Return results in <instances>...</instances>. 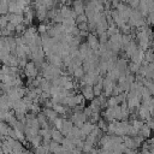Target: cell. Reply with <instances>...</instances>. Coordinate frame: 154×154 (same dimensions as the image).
Segmentation results:
<instances>
[{
	"instance_id": "6da1fadb",
	"label": "cell",
	"mask_w": 154,
	"mask_h": 154,
	"mask_svg": "<svg viewBox=\"0 0 154 154\" xmlns=\"http://www.w3.org/2000/svg\"><path fill=\"white\" fill-rule=\"evenodd\" d=\"M130 129H131V123H130V120H120V122H118L116 135H117V136H120V137L129 136Z\"/></svg>"
},
{
	"instance_id": "7a4b0ae2",
	"label": "cell",
	"mask_w": 154,
	"mask_h": 154,
	"mask_svg": "<svg viewBox=\"0 0 154 154\" xmlns=\"http://www.w3.org/2000/svg\"><path fill=\"white\" fill-rule=\"evenodd\" d=\"M70 120L75 124V126H78V128H82V125L88 122V118L85 117L84 112L83 111H78V112H73L71 116H70Z\"/></svg>"
},
{
	"instance_id": "3957f363",
	"label": "cell",
	"mask_w": 154,
	"mask_h": 154,
	"mask_svg": "<svg viewBox=\"0 0 154 154\" xmlns=\"http://www.w3.org/2000/svg\"><path fill=\"white\" fill-rule=\"evenodd\" d=\"M38 71H40V69L35 65L34 61H29V63L26 64V66L24 67V70H23L24 75H25L28 78H31V79H35V78L38 76Z\"/></svg>"
},
{
	"instance_id": "277c9868",
	"label": "cell",
	"mask_w": 154,
	"mask_h": 154,
	"mask_svg": "<svg viewBox=\"0 0 154 154\" xmlns=\"http://www.w3.org/2000/svg\"><path fill=\"white\" fill-rule=\"evenodd\" d=\"M81 94L84 96L85 100L88 101H91L95 99V93H94V87L93 85H89V84H85L83 87H81Z\"/></svg>"
},
{
	"instance_id": "5b68a950",
	"label": "cell",
	"mask_w": 154,
	"mask_h": 154,
	"mask_svg": "<svg viewBox=\"0 0 154 154\" xmlns=\"http://www.w3.org/2000/svg\"><path fill=\"white\" fill-rule=\"evenodd\" d=\"M12 109H13V112H14L16 114H26V112L29 111V109H28V106H26V103L24 102L23 99H22V100H18V101H16V102H13Z\"/></svg>"
},
{
	"instance_id": "8992f818",
	"label": "cell",
	"mask_w": 154,
	"mask_h": 154,
	"mask_svg": "<svg viewBox=\"0 0 154 154\" xmlns=\"http://www.w3.org/2000/svg\"><path fill=\"white\" fill-rule=\"evenodd\" d=\"M96 126H97V125H95V124L90 123L89 120H88V122H85V123L82 125V128H81V132H82V135H83V140H85V138H87V136H89Z\"/></svg>"
},
{
	"instance_id": "52a82bcc",
	"label": "cell",
	"mask_w": 154,
	"mask_h": 154,
	"mask_svg": "<svg viewBox=\"0 0 154 154\" xmlns=\"http://www.w3.org/2000/svg\"><path fill=\"white\" fill-rule=\"evenodd\" d=\"M8 18V22L12 23L13 25H19L22 23H24V14H17V13H7L6 14Z\"/></svg>"
},
{
	"instance_id": "ba28073f",
	"label": "cell",
	"mask_w": 154,
	"mask_h": 154,
	"mask_svg": "<svg viewBox=\"0 0 154 154\" xmlns=\"http://www.w3.org/2000/svg\"><path fill=\"white\" fill-rule=\"evenodd\" d=\"M137 116H138V118H140L141 120H143V122H147L148 119L152 118V113H150V111H149L148 108L143 107V106H141V107L138 108V111H137Z\"/></svg>"
},
{
	"instance_id": "9c48e42d",
	"label": "cell",
	"mask_w": 154,
	"mask_h": 154,
	"mask_svg": "<svg viewBox=\"0 0 154 154\" xmlns=\"http://www.w3.org/2000/svg\"><path fill=\"white\" fill-rule=\"evenodd\" d=\"M73 126H75V124H73L70 119H69V120L65 119V120H64V124H63V126H61V129H60L59 131H60L64 136H67V135L71 132V130L73 129Z\"/></svg>"
},
{
	"instance_id": "30bf717a",
	"label": "cell",
	"mask_w": 154,
	"mask_h": 154,
	"mask_svg": "<svg viewBox=\"0 0 154 154\" xmlns=\"http://www.w3.org/2000/svg\"><path fill=\"white\" fill-rule=\"evenodd\" d=\"M42 112H43V114L47 117V119H48V122H51V123H53L59 116H58V113L53 109V108H43L42 109Z\"/></svg>"
},
{
	"instance_id": "8fae6325",
	"label": "cell",
	"mask_w": 154,
	"mask_h": 154,
	"mask_svg": "<svg viewBox=\"0 0 154 154\" xmlns=\"http://www.w3.org/2000/svg\"><path fill=\"white\" fill-rule=\"evenodd\" d=\"M72 76L75 77V79H77V82H79L81 79H83V77L85 76V71H84L83 66H79V67H77V69L73 71Z\"/></svg>"
},
{
	"instance_id": "7c38bea8",
	"label": "cell",
	"mask_w": 154,
	"mask_h": 154,
	"mask_svg": "<svg viewBox=\"0 0 154 154\" xmlns=\"http://www.w3.org/2000/svg\"><path fill=\"white\" fill-rule=\"evenodd\" d=\"M64 135L59 131V130H57V129H54L53 130V134H52V141H54V142H58V143H63V141H64Z\"/></svg>"
},
{
	"instance_id": "4fadbf2b",
	"label": "cell",
	"mask_w": 154,
	"mask_h": 154,
	"mask_svg": "<svg viewBox=\"0 0 154 154\" xmlns=\"http://www.w3.org/2000/svg\"><path fill=\"white\" fill-rule=\"evenodd\" d=\"M150 134H152V130L148 128V125H147V124H144V125H143V128H142V129L140 130V132H138V135H140V136H142V137H143V138H146V140H148V138H150V137H152V135H150Z\"/></svg>"
},
{
	"instance_id": "5bb4252c",
	"label": "cell",
	"mask_w": 154,
	"mask_h": 154,
	"mask_svg": "<svg viewBox=\"0 0 154 154\" xmlns=\"http://www.w3.org/2000/svg\"><path fill=\"white\" fill-rule=\"evenodd\" d=\"M90 108L93 109V112H100V109L102 108V105H101L99 97H96V99L90 101Z\"/></svg>"
},
{
	"instance_id": "9a60e30c",
	"label": "cell",
	"mask_w": 154,
	"mask_h": 154,
	"mask_svg": "<svg viewBox=\"0 0 154 154\" xmlns=\"http://www.w3.org/2000/svg\"><path fill=\"white\" fill-rule=\"evenodd\" d=\"M107 35L109 36V37H112V36H114L116 34H118V32H120V30H119V28L118 26H108V29H107Z\"/></svg>"
},
{
	"instance_id": "2e32d148",
	"label": "cell",
	"mask_w": 154,
	"mask_h": 154,
	"mask_svg": "<svg viewBox=\"0 0 154 154\" xmlns=\"http://www.w3.org/2000/svg\"><path fill=\"white\" fill-rule=\"evenodd\" d=\"M101 119V117H100V112H93V114L90 116V118L88 119L90 123H93V124H95V123H99V120Z\"/></svg>"
},
{
	"instance_id": "e0dca14e",
	"label": "cell",
	"mask_w": 154,
	"mask_h": 154,
	"mask_svg": "<svg viewBox=\"0 0 154 154\" xmlns=\"http://www.w3.org/2000/svg\"><path fill=\"white\" fill-rule=\"evenodd\" d=\"M64 120H65V118H61V117H58L54 122H53V125H54V128L57 129V130H60L61 129V126H63V124H64Z\"/></svg>"
},
{
	"instance_id": "ac0fdd59",
	"label": "cell",
	"mask_w": 154,
	"mask_h": 154,
	"mask_svg": "<svg viewBox=\"0 0 154 154\" xmlns=\"http://www.w3.org/2000/svg\"><path fill=\"white\" fill-rule=\"evenodd\" d=\"M140 67H141V65L140 64H136V63H131L130 65H129V70H130V72L131 73H138V71H140Z\"/></svg>"
},
{
	"instance_id": "d6986e66",
	"label": "cell",
	"mask_w": 154,
	"mask_h": 154,
	"mask_svg": "<svg viewBox=\"0 0 154 154\" xmlns=\"http://www.w3.org/2000/svg\"><path fill=\"white\" fill-rule=\"evenodd\" d=\"M88 17H87V14L85 13H83V14H79L78 17H77V19H76V23L77 24H79V23H88Z\"/></svg>"
},
{
	"instance_id": "ffe728a7",
	"label": "cell",
	"mask_w": 154,
	"mask_h": 154,
	"mask_svg": "<svg viewBox=\"0 0 154 154\" xmlns=\"http://www.w3.org/2000/svg\"><path fill=\"white\" fill-rule=\"evenodd\" d=\"M79 31H88L89 30V26H88V23H79L77 24Z\"/></svg>"
},
{
	"instance_id": "44dd1931",
	"label": "cell",
	"mask_w": 154,
	"mask_h": 154,
	"mask_svg": "<svg viewBox=\"0 0 154 154\" xmlns=\"http://www.w3.org/2000/svg\"><path fill=\"white\" fill-rule=\"evenodd\" d=\"M146 124L148 125V128H149V129H150L152 131L154 130V118H153V117H152L150 119H148V120L146 122Z\"/></svg>"
},
{
	"instance_id": "7402d4cb",
	"label": "cell",
	"mask_w": 154,
	"mask_h": 154,
	"mask_svg": "<svg viewBox=\"0 0 154 154\" xmlns=\"http://www.w3.org/2000/svg\"><path fill=\"white\" fill-rule=\"evenodd\" d=\"M147 23L149 25H154V13H149L147 17Z\"/></svg>"
},
{
	"instance_id": "603a6c76",
	"label": "cell",
	"mask_w": 154,
	"mask_h": 154,
	"mask_svg": "<svg viewBox=\"0 0 154 154\" xmlns=\"http://www.w3.org/2000/svg\"><path fill=\"white\" fill-rule=\"evenodd\" d=\"M124 154H140V153H138L136 149H134V150H132V149H126V152H125Z\"/></svg>"
},
{
	"instance_id": "cb8c5ba5",
	"label": "cell",
	"mask_w": 154,
	"mask_h": 154,
	"mask_svg": "<svg viewBox=\"0 0 154 154\" xmlns=\"http://www.w3.org/2000/svg\"><path fill=\"white\" fill-rule=\"evenodd\" d=\"M58 1H59V2H60V4H61V5H64V4H65V5H66V2H67V1H69V0H58Z\"/></svg>"
},
{
	"instance_id": "d4e9b609",
	"label": "cell",
	"mask_w": 154,
	"mask_h": 154,
	"mask_svg": "<svg viewBox=\"0 0 154 154\" xmlns=\"http://www.w3.org/2000/svg\"><path fill=\"white\" fill-rule=\"evenodd\" d=\"M119 2H125V0H118Z\"/></svg>"
},
{
	"instance_id": "484cf974",
	"label": "cell",
	"mask_w": 154,
	"mask_h": 154,
	"mask_svg": "<svg viewBox=\"0 0 154 154\" xmlns=\"http://www.w3.org/2000/svg\"><path fill=\"white\" fill-rule=\"evenodd\" d=\"M97 1H102V0H97Z\"/></svg>"
}]
</instances>
